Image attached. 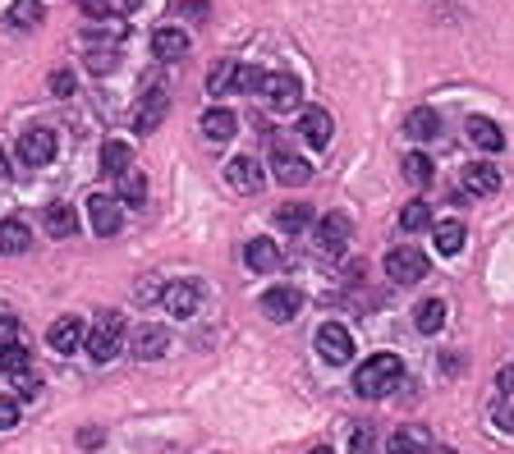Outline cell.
I'll return each mask as SVG.
<instances>
[{
	"mask_svg": "<svg viewBox=\"0 0 514 454\" xmlns=\"http://www.w3.org/2000/svg\"><path fill=\"white\" fill-rule=\"evenodd\" d=\"M400 382H404V362L395 353H373V358L354 372V391L363 400H386Z\"/></svg>",
	"mask_w": 514,
	"mask_h": 454,
	"instance_id": "cell-1",
	"label": "cell"
},
{
	"mask_svg": "<svg viewBox=\"0 0 514 454\" xmlns=\"http://www.w3.org/2000/svg\"><path fill=\"white\" fill-rule=\"evenodd\" d=\"M120 349H124V317L120 313H106L92 326V335H88V358L92 362H111Z\"/></svg>",
	"mask_w": 514,
	"mask_h": 454,
	"instance_id": "cell-2",
	"label": "cell"
},
{
	"mask_svg": "<svg viewBox=\"0 0 514 454\" xmlns=\"http://www.w3.org/2000/svg\"><path fill=\"white\" fill-rule=\"evenodd\" d=\"M386 275H391L395 285H418V280L427 275V257H422L413 244H400V248L386 253Z\"/></svg>",
	"mask_w": 514,
	"mask_h": 454,
	"instance_id": "cell-3",
	"label": "cell"
},
{
	"mask_svg": "<svg viewBox=\"0 0 514 454\" xmlns=\"http://www.w3.org/2000/svg\"><path fill=\"white\" fill-rule=\"evenodd\" d=\"M317 353H322L331 367L349 362V358H354V335H349V326H340V322H322V326H317Z\"/></svg>",
	"mask_w": 514,
	"mask_h": 454,
	"instance_id": "cell-4",
	"label": "cell"
},
{
	"mask_svg": "<svg viewBox=\"0 0 514 454\" xmlns=\"http://www.w3.org/2000/svg\"><path fill=\"white\" fill-rule=\"evenodd\" d=\"M166 349H170V331L157 326V322L138 326L133 340H129V353H133L138 362H157V358H166Z\"/></svg>",
	"mask_w": 514,
	"mask_h": 454,
	"instance_id": "cell-5",
	"label": "cell"
},
{
	"mask_svg": "<svg viewBox=\"0 0 514 454\" xmlns=\"http://www.w3.org/2000/svg\"><path fill=\"white\" fill-rule=\"evenodd\" d=\"M262 97H267L271 111H294L299 97H304V88H299L294 73H262Z\"/></svg>",
	"mask_w": 514,
	"mask_h": 454,
	"instance_id": "cell-6",
	"label": "cell"
},
{
	"mask_svg": "<svg viewBox=\"0 0 514 454\" xmlns=\"http://www.w3.org/2000/svg\"><path fill=\"white\" fill-rule=\"evenodd\" d=\"M299 308H304V294L294 289V285H276V289L262 294L267 322H294V317H299Z\"/></svg>",
	"mask_w": 514,
	"mask_h": 454,
	"instance_id": "cell-7",
	"label": "cell"
},
{
	"mask_svg": "<svg viewBox=\"0 0 514 454\" xmlns=\"http://www.w3.org/2000/svg\"><path fill=\"white\" fill-rule=\"evenodd\" d=\"M46 344L55 349V353H73V349H83L88 344V326H83V317H55L51 322V331H46Z\"/></svg>",
	"mask_w": 514,
	"mask_h": 454,
	"instance_id": "cell-8",
	"label": "cell"
},
{
	"mask_svg": "<svg viewBox=\"0 0 514 454\" xmlns=\"http://www.w3.org/2000/svg\"><path fill=\"white\" fill-rule=\"evenodd\" d=\"M19 157H24V166H51L55 161V133L51 129H24V138H19Z\"/></svg>",
	"mask_w": 514,
	"mask_h": 454,
	"instance_id": "cell-9",
	"label": "cell"
},
{
	"mask_svg": "<svg viewBox=\"0 0 514 454\" xmlns=\"http://www.w3.org/2000/svg\"><path fill=\"white\" fill-rule=\"evenodd\" d=\"M271 166H276V179H280V184H289V188H299V184H308V179H313V166H308L304 157H294V151H289L285 142H276V147H271Z\"/></svg>",
	"mask_w": 514,
	"mask_h": 454,
	"instance_id": "cell-10",
	"label": "cell"
},
{
	"mask_svg": "<svg viewBox=\"0 0 514 454\" xmlns=\"http://www.w3.org/2000/svg\"><path fill=\"white\" fill-rule=\"evenodd\" d=\"M317 248L326 257H344V248H349V216L331 211V216L317 220Z\"/></svg>",
	"mask_w": 514,
	"mask_h": 454,
	"instance_id": "cell-11",
	"label": "cell"
},
{
	"mask_svg": "<svg viewBox=\"0 0 514 454\" xmlns=\"http://www.w3.org/2000/svg\"><path fill=\"white\" fill-rule=\"evenodd\" d=\"M88 216H92V230H97L102 239L120 235V225H124L120 198H106V193H92V198H88Z\"/></svg>",
	"mask_w": 514,
	"mask_h": 454,
	"instance_id": "cell-12",
	"label": "cell"
},
{
	"mask_svg": "<svg viewBox=\"0 0 514 454\" xmlns=\"http://www.w3.org/2000/svg\"><path fill=\"white\" fill-rule=\"evenodd\" d=\"M198 303H202V289H198L193 280H179V285H170V289H166V313H170L175 322L198 317Z\"/></svg>",
	"mask_w": 514,
	"mask_h": 454,
	"instance_id": "cell-13",
	"label": "cell"
},
{
	"mask_svg": "<svg viewBox=\"0 0 514 454\" xmlns=\"http://www.w3.org/2000/svg\"><path fill=\"white\" fill-rule=\"evenodd\" d=\"M166 111H170V97L161 88H152V92H147V101H138V111H133V129L138 133H157L161 120H166Z\"/></svg>",
	"mask_w": 514,
	"mask_h": 454,
	"instance_id": "cell-14",
	"label": "cell"
},
{
	"mask_svg": "<svg viewBox=\"0 0 514 454\" xmlns=\"http://www.w3.org/2000/svg\"><path fill=\"white\" fill-rule=\"evenodd\" d=\"M42 230L51 239H73V235H79V211H73L69 202H51L42 211Z\"/></svg>",
	"mask_w": 514,
	"mask_h": 454,
	"instance_id": "cell-15",
	"label": "cell"
},
{
	"mask_svg": "<svg viewBox=\"0 0 514 454\" xmlns=\"http://www.w3.org/2000/svg\"><path fill=\"white\" fill-rule=\"evenodd\" d=\"M331 129H335V124H331V115H326L322 106H308V111L299 115V133H304L308 147H326V142H331Z\"/></svg>",
	"mask_w": 514,
	"mask_h": 454,
	"instance_id": "cell-16",
	"label": "cell"
},
{
	"mask_svg": "<svg viewBox=\"0 0 514 454\" xmlns=\"http://www.w3.org/2000/svg\"><path fill=\"white\" fill-rule=\"evenodd\" d=\"M226 179L239 188V193H257L262 188V166L253 157H230L226 161Z\"/></svg>",
	"mask_w": 514,
	"mask_h": 454,
	"instance_id": "cell-17",
	"label": "cell"
},
{
	"mask_svg": "<svg viewBox=\"0 0 514 454\" xmlns=\"http://www.w3.org/2000/svg\"><path fill=\"white\" fill-rule=\"evenodd\" d=\"M28 244H33V230L19 220V216H10V220H0V253H10V257H19V253H28Z\"/></svg>",
	"mask_w": 514,
	"mask_h": 454,
	"instance_id": "cell-18",
	"label": "cell"
},
{
	"mask_svg": "<svg viewBox=\"0 0 514 454\" xmlns=\"http://www.w3.org/2000/svg\"><path fill=\"white\" fill-rule=\"evenodd\" d=\"M235 129H239V120H235V111H226V106H211V111L202 115V133H207L211 142H230Z\"/></svg>",
	"mask_w": 514,
	"mask_h": 454,
	"instance_id": "cell-19",
	"label": "cell"
},
{
	"mask_svg": "<svg viewBox=\"0 0 514 454\" xmlns=\"http://www.w3.org/2000/svg\"><path fill=\"white\" fill-rule=\"evenodd\" d=\"M432 244H436L441 257H455V253L464 248V220H441V225H432Z\"/></svg>",
	"mask_w": 514,
	"mask_h": 454,
	"instance_id": "cell-20",
	"label": "cell"
},
{
	"mask_svg": "<svg viewBox=\"0 0 514 454\" xmlns=\"http://www.w3.org/2000/svg\"><path fill=\"white\" fill-rule=\"evenodd\" d=\"M404 133H409V138H418V142H432V138L441 133V115H436L432 106H418V111H409V115H404Z\"/></svg>",
	"mask_w": 514,
	"mask_h": 454,
	"instance_id": "cell-21",
	"label": "cell"
},
{
	"mask_svg": "<svg viewBox=\"0 0 514 454\" xmlns=\"http://www.w3.org/2000/svg\"><path fill=\"white\" fill-rule=\"evenodd\" d=\"M500 188V175H496V166H482V161H473V166H464V193H478V198H491Z\"/></svg>",
	"mask_w": 514,
	"mask_h": 454,
	"instance_id": "cell-22",
	"label": "cell"
},
{
	"mask_svg": "<svg viewBox=\"0 0 514 454\" xmlns=\"http://www.w3.org/2000/svg\"><path fill=\"white\" fill-rule=\"evenodd\" d=\"M244 262H248V271L267 275V271H276V266H280V248H276L271 239H248V248H244Z\"/></svg>",
	"mask_w": 514,
	"mask_h": 454,
	"instance_id": "cell-23",
	"label": "cell"
},
{
	"mask_svg": "<svg viewBox=\"0 0 514 454\" xmlns=\"http://www.w3.org/2000/svg\"><path fill=\"white\" fill-rule=\"evenodd\" d=\"M235 88H239V64H235V60H220V64L207 69V92H211V97H226V92H235Z\"/></svg>",
	"mask_w": 514,
	"mask_h": 454,
	"instance_id": "cell-24",
	"label": "cell"
},
{
	"mask_svg": "<svg viewBox=\"0 0 514 454\" xmlns=\"http://www.w3.org/2000/svg\"><path fill=\"white\" fill-rule=\"evenodd\" d=\"M102 170H106V175H115V179L133 170V151H129V142L111 138V142L102 147Z\"/></svg>",
	"mask_w": 514,
	"mask_h": 454,
	"instance_id": "cell-25",
	"label": "cell"
},
{
	"mask_svg": "<svg viewBox=\"0 0 514 454\" xmlns=\"http://www.w3.org/2000/svg\"><path fill=\"white\" fill-rule=\"evenodd\" d=\"M413 326L422 335H436L441 326H446V303H441V298H422L418 308H413Z\"/></svg>",
	"mask_w": 514,
	"mask_h": 454,
	"instance_id": "cell-26",
	"label": "cell"
},
{
	"mask_svg": "<svg viewBox=\"0 0 514 454\" xmlns=\"http://www.w3.org/2000/svg\"><path fill=\"white\" fill-rule=\"evenodd\" d=\"M469 142H473L478 151H500V147H505V133H500L491 120L473 115V120H469Z\"/></svg>",
	"mask_w": 514,
	"mask_h": 454,
	"instance_id": "cell-27",
	"label": "cell"
},
{
	"mask_svg": "<svg viewBox=\"0 0 514 454\" xmlns=\"http://www.w3.org/2000/svg\"><path fill=\"white\" fill-rule=\"evenodd\" d=\"M152 55H157V60H179V55H189V37H184L179 28H161V33L152 37Z\"/></svg>",
	"mask_w": 514,
	"mask_h": 454,
	"instance_id": "cell-28",
	"label": "cell"
},
{
	"mask_svg": "<svg viewBox=\"0 0 514 454\" xmlns=\"http://www.w3.org/2000/svg\"><path fill=\"white\" fill-rule=\"evenodd\" d=\"M276 225H280V230H294V235H299V230H308V225H313V207H308V202H285V207L276 211Z\"/></svg>",
	"mask_w": 514,
	"mask_h": 454,
	"instance_id": "cell-29",
	"label": "cell"
},
{
	"mask_svg": "<svg viewBox=\"0 0 514 454\" xmlns=\"http://www.w3.org/2000/svg\"><path fill=\"white\" fill-rule=\"evenodd\" d=\"M432 157H427V151H409V157H404V179L409 184H418V188H427L432 184Z\"/></svg>",
	"mask_w": 514,
	"mask_h": 454,
	"instance_id": "cell-30",
	"label": "cell"
},
{
	"mask_svg": "<svg viewBox=\"0 0 514 454\" xmlns=\"http://www.w3.org/2000/svg\"><path fill=\"white\" fill-rule=\"evenodd\" d=\"M427 225H432V207H427V202H404L400 230H404V235H418V230H427Z\"/></svg>",
	"mask_w": 514,
	"mask_h": 454,
	"instance_id": "cell-31",
	"label": "cell"
},
{
	"mask_svg": "<svg viewBox=\"0 0 514 454\" xmlns=\"http://www.w3.org/2000/svg\"><path fill=\"white\" fill-rule=\"evenodd\" d=\"M46 14H42V5H37V0H15V5H10V24L19 28V33H28V28H37Z\"/></svg>",
	"mask_w": 514,
	"mask_h": 454,
	"instance_id": "cell-32",
	"label": "cell"
},
{
	"mask_svg": "<svg viewBox=\"0 0 514 454\" xmlns=\"http://www.w3.org/2000/svg\"><path fill=\"white\" fill-rule=\"evenodd\" d=\"M120 202H124V207H142V202H147V179H142L138 170L120 175Z\"/></svg>",
	"mask_w": 514,
	"mask_h": 454,
	"instance_id": "cell-33",
	"label": "cell"
},
{
	"mask_svg": "<svg viewBox=\"0 0 514 454\" xmlns=\"http://www.w3.org/2000/svg\"><path fill=\"white\" fill-rule=\"evenodd\" d=\"M33 362V353L24 344H10V349H0V372H10V376H24Z\"/></svg>",
	"mask_w": 514,
	"mask_h": 454,
	"instance_id": "cell-34",
	"label": "cell"
},
{
	"mask_svg": "<svg viewBox=\"0 0 514 454\" xmlns=\"http://www.w3.org/2000/svg\"><path fill=\"white\" fill-rule=\"evenodd\" d=\"M115 64H120V55H115L111 46H92V51H88V69H92V73H111Z\"/></svg>",
	"mask_w": 514,
	"mask_h": 454,
	"instance_id": "cell-35",
	"label": "cell"
},
{
	"mask_svg": "<svg viewBox=\"0 0 514 454\" xmlns=\"http://www.w3.org/2000/svg\"><path fill=\"white\" fill-rule=\"evenodd\" d=\"M418 445H422L418 431H395V436L386 440V454H418Z\"/></svg>",
	"mask_w": 514,
	"mask_h": 454,
	"instance_id": "cell-36",
	"label": "cell"
},
{
	"mask_svg": "<svg viewBox=\"0 0 514 454\" xmlns=\"http://www.w3.org/2000/svg\"><path fill=\"white\" fill-rule=\"evenodd\" d=\"M79 10H83V19L106 24V19H111V0H79Z\"/></svg>",
	"mask_w": 514,
	"mask_h": 454,
	"instance_id": "cell-37",
	"label": "cell"
},
{
	"mask_svg": "<svg viewBox=\"0 0 514 454\" xmlns=\"http://www.w3.org/2000/svg\"><path fill=\"white\" fill-rule=\"evenodd\" d=\"M10 427H19V400L0 395V431H10Z\"/></svg>",
	"mask_w": 514,
	"mask_h": 454,
	"instance_id": "cell-38",
	"label": "cell"
},
{
	"mask_svg": "<svg viewBox=\"0 0 514 454\" xmlns=\"http://www.w3.org/2000/svg\"><path fill=\"white\" fill-rule=\"evenodd\" d=\"M235 92H262V73L248 69V64H239V88Z\"/></svg>",
	"mask_w": 514,
	"mask_h": 454,
	"instance_id": "cell-39",
	"label": "cell"
},
{
	"mask_svg": "<svg viewBox=\"0 0 514 454\" xmlns=\"http://www.w3.org/2000/svg\"><path fill=\"white\" fill-rule=\"evenodd\" d=\"M10 344H19V322L0 313V349H10Z\"/></svg>",
	"mask_w": 514,
	"mask_h": 454,
	"instance_id": "cell-40",
	"label": "cell"
},
{
	"mask_svg": "<svg viewBox=\"0 0 514 454\" xmlns=\"http://www.w3.org/2000/svg\"><path fill=\"white\" fill-rule=\"evenodd\" d=\"M51 92H55V97H69V92H73V73H69V69H55V73H51Z\"/></svg>",
	"mask_w": 514,
	"mask_h": 454,
	"instance_id": "cell-41",
	"label": "cell"
},
{
	"mask_svg": "<svg viewBox=\"0 0 514 454\" xmlns=\"http://www.w3.org/2000/svg\"><path fill=\"white\" fill-rule=\"evenodd\" d=\"M15 386H19V400H37V391H42V382H37V376H15Z\"/></svg>",
	"mask_w": 514,
	"mask_h": 454,
	"instance_id": "cell-42",
	"label": "cell"
},
{
	"mask_svg": "<svg viewBox=\"0 0 514 454\" xmlns=\"http://www.w3.org/2000/svg\"><path fill=\"white\" fill-rule=\"evenodd\" d=\"M349 449H354V454H377V440H373V431H354Z\"/></svg>",
	"mask_w": 514,
	"mask_h": 454,
	"instance_id": "cell-43",
	"label": "cell"
},
{
	"mask_svg": "<svg viewBox=\"0 0 514 454\" xmlns=\"http://www.w3.org/2000/svg\"><path fill=\"white\" fill-rule=\"evenodd\" d=\"M491 422H496V431H500V436H514V409H496V413H491Z\"/></svg>",
	"mask_w": 514,
	"mask_h": 454,
	"instance_id": "cell-44",
	"label": "cell"
},
{
	"mask_svg": "<svg viewBox=\"0 0 514 454\" xmlns=\"http://www.w3.org/2000/svg\"><path fill=\"white\" fill-rule=\"evenodd\" d=\"M496 391L500 395H514V367H500L496 372Z\"/></svg>",
	"mask_w": 514,
	"mask_h": 454,
	"instance_id": "cell-45",
	"label": "cell"
},
{
	"mask_svg": "<svg viewBox=\"0 0 514 454\" xmlns=\"http://www.w3.org/2000/svg\"><path fill=\"white\" fill-rule=\"evenodd\" d=\"M138 298H147V303H152V298H166V289H161L157 280H142V285H138Z\"/></svg>",
	"mask_w": 514,
	"mask_h": 454,
	"instance_id": "cell-46",
	"label": "cell"
},
{
	"mask_svg": "<svg viewBox=\"0 0 514 454\" xmlns=\"http://www.w3.org/2000/svg\"><path fill=\"white\" fill-rule=\"evenodd\" d=\"M79 440H83V445H102V427H83Z\"/></svg>",
	"mask_w": 514,
	"mask_h": 454,
	"instance_id": "cell-47",
	"label": "cell"
},
{
	"mask_svg": "<svg viewBox=\"0 0 514 454\" xmlns=\"http://www.w3.org/2000/svg\"><path fill=\"white\" fill-rule=\"evenodd\" d=\"M10 175V161H5V151H0V179H5Z\"/></svg>",
	"mask_w": 514,
	"mask_h": 454,
	"instance_id": "cell-48",
	"label": "cell"
},
{
	"mask_svg": "<svg viewBox=\"0 0 514 454\" xmlns=\"http://www.w3.org/2000/svg\"><path fill=\"white\" fill-rule=\"evenodd\" d=\"M308 454H335V449H331V445H317V449H308Z\"/></svg>",
	"mask_w": 514,
	"mask_h": 454,
	"instance_id": "cell-49",
	"label": "cell"
},
{
	"mask_svg": "<svg viewBox=\"0 0 514 454\" xmlns=\"http://www.w3.org/2000/svg\"><path fill=\"white\" fill-rule=\"evenodd\" d=\"M120 10H138V0H120Z\"/></svg>",
	"mask_w": 514,
	"mask_h": 454,
	"instance_id": "cell-50",
	"label": "cell"
},
{
	"mask_svg": "<svg viewBox=\"0 0 514 454\" xmlns=\"http://www.w3.org/2000/svg\"><path fill=\"white\" fill-rule=\"evenodd\" d=\"M432 454H451V449H432Z\"/></svg>",
	"mask_w": 514,
	"mask_h": 454,
	"instance_id": "cell-51",
	"label": "cell"
}]
</instances>
